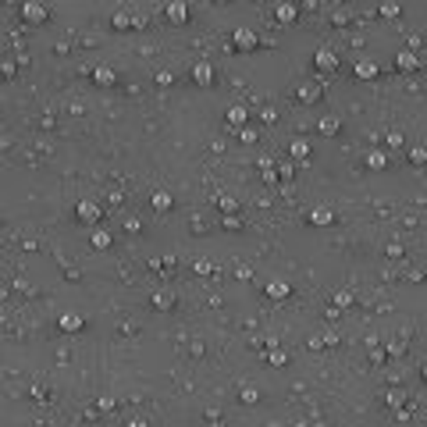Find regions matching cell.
I'll use <instances>...</instances> for the list:
<instances>
[{
  "label": "cell",
  "mask_w": 427,
  "mask_h": 427,
  "mask_svg": "<svg viewBox=\"0 0 427 427\" xmlns=\"http://www.w3.org/2000/svg\"><path fill=\"white\" fill-rule=\"evenodd\" d=\"M22 18L32 22V25H43V22H47V7L36 4V0H25V4H22Z\"/></svg>",
  "instance_id": "1"
},
{
  "label": "cell",
  "mask_w": 427,
  "mask_h": 427,
  "mask_svg": "<svg viewBox=\"0 0 427 427\" xmlns=\"http://www.w3.org/2000/svg\"><path fill=\"white\" fill-rule=\"evenodd\" d=\"M231 39H235V50H257V32L246 29V25H239Z\"/></svg>",
  "instance_id": "2"
},
{
  "label": "cell",
  "mask_w": 427,
  "mask_h": 427,
  "mask_svg": "<svg viewBox=\"0 0 427 427\" xmlns=\"http://www.w3.org/2000/svg\"><path fill=\"white\" fill-rule=\"evenodd\" d=\"M75 217H78L82 224H96V221H100V207H96L93 200H82V203L75 207Z\"/></svg>",
  "instance_id": "3"
},
{
  "label": "cell",
  "mask_w": 427,
  "mask_h": 427,
  "mask_svg": "<svg viewBox=\"0 0 427 427\" xmlns=\"http://www.w3.org/2000/svg\"><path fill=\"white\" fill-rule=\"evenodd\" d=\"M313 68H317V71H335V68H338L335 50H328V47H324V50H317V54H313Z\"/></svg>",
  "instance_id": "4"
},
{
  "label": "cell",
  "mask_w": 427,
  "mask_h": 427,
  "mask_svg": "<svg viewBox=\"0 0 427 427\" xmlns=\"http://www.w3.org/2000/svg\"><path fill=\"white\" fill-rule=\"evenodd\" d=\"M57 328H61V331H82V328H86V321H82V313H75V310H68V313H61V317H57Z\"/></svg>",
  "instance_id": "5"
},
{
  "label": "cell",
  "mask_w": 427,
  "mask_h": 427,
  "mask_svg": "<svg viewBox=\"0 0 427 427\" xmlns=\"http://www.w3.org/2000/svg\"><path fill=\"white\" fill-rule=\"evenodd\" d=\"M167 22H175V25H185V22H189L185 0H171V4H167Z\"/></svg>",
  "instance_id": "6"
},
{
  "label": "cell",
  "mask_w": 427,
  "mask_h": 427,
  "mask_svg": "<svg viewBox=\"0 0 427 427\" xmlns=\"http://www.w3.org/2000/svg\"><path fill=\"white\" fill-rule=\"evenodd\" d=\"M193 82H196V86H203V89H207V86H214V68L207 65V61L193 65Z\"/></svg>",
  "instance_id": "7"
},
{
  "label": "cell",
  "mask_w": 427,
  "mask_h": 427,
  "mask_svg": "<svg viewBox=\"0 0 427 427\" xmlns=\"http://www.w3.org/2000/svg\"><path fill=\"white\" fill-rule=\"evenodd\" d=\"M246 118H249V111H246L242 103L228 107V114H224V121H228V125H235V129H242V125H246Z\"/></svg>",
  "instance_id": "8"
},
{
  "label": "cell",
  "mask_w": 427,
  "mask_h": 427,
  "mask_svg": "<svg viewBox=\"0 0 427 427\" xmlns=\"http://www.w3.org/2000/svg\"><path fill=\"white\" fill-rule=\"evenodd\" d=\"M267 295H271V299H288V295H292V285L282 282V278H274V282H267Z\"/></svg>",
  "instance_id": "9"
},
{
  "label": "cell",
  "mask_w": 427,
  "mask_h": 427,
  "mask_svg": "<svg viewBox=\"0 0 427 427\" xmlns=\"http://www.w3.org/2000/svg\"><path fill=\"white\" fill-rule=\"evenodd\" d=\"M395 68L417 71V54H413V50H399V54H395Z\"/></svg>",
  "instance_id": "10"
},
{
  "label": "cell",
  "mask_w": 427,
  "mask_h": 427,
  "mask_svg": "<svg viewBox=\"0 0 427 427\" xmlns=\"http://www.w3.org/2000/svg\"><path fill=\"white\" fill-rule=\"evenodd\" d=\"M93 82H96V86H103V89H111V86H114V71L107 68V65H100V68L93 71Z\"/></svg>",
  "instance_id": "11"
},
{
  "label": "cell",
  "mask_w": 427,
  "mask_h": 427,
  "mask_svg": "<svg viewBox=\"0 0 427 427\" xmlns=\"http://www.w3.org/2000/svg\"><path fill=\"white\" fill-rule=\"evenodd\" d=\"M274 18L285 22V25H292V22L299 18V14H295V4H278V7H274Z\"/></svg>",
  "instance_id": "12"
},
{
  "label": "cell",
  "mask_w": 427,
  "mask_h": 427,
  "mask_svg": "<svg viewBox=\"0 0 427 427\" xmlns=\"http://www.w3.org/2000/svg\"><path fill=\"white\" fill-rule=\"evenodd\" d=\"M317 129H321V136H338V129H342V125H338V118H335V114H328V118H321V125H317Z\"/></svg>",
  "instance_id": "13"
},
{
  "label": "cell",
  "mask_w": 427,
  "mask_h": 427,
  "mask_svg": "<svg viewBox=\"0 0 427 427\" xmlns=\"http://www.w3.org/2000/svg\"><path fill=\"white\" fill-rule=\"evenodd\" d=\"M331 221H335V214L328 210V207H317V210L310 214V224H321V228H324V224H331Z\"/></svg>",
  "instance_id": "14"
},
{
  "label": "cell",
  "mask_w": 427,
  "mask_h": 427,
  "mask_svg": "<svg viewBox=\"0 0 427 427\" xmlns=\"http://www.w3.org/2000/svg\"><path fill=\"white\" fill-rule=\"evenodd\" d=\"M356 78H377V61H359L356 65Z\"/></svg>",
  "instance_id": "15"
},
{
  "label": "cell",
  "mask_w": 427,
  "mask_h": 427,
  "mask_svg": "<svg viewBox=\"0 0 427 427\" xmlns=\"http://www.w3.org/2000/svg\"><path fill=\"white\" fill-rule=\"evenodd\" d=\"M385 164H388V157H385L381 150H370V153H367V167H374V171H385Z\"/></svg>",
  "instance_id": "16"
},
{
  "label": "cell",
  "mask_w": 427,
  "mask_h": 427,
  "mask_svg": "<svg viewBox=\"0 0 427 427\" xmlns=\"http://www.w3.org/2000/svg\"><path fill=\"white\" fill-rule=\"evenodd\" d=\"M288 153H292L295 160H306V157H310V146H306V139H292V146H288Z\"/></svg>",
  "instance_id": "17"
},
{
  "label": "cell",
  "mask_w": 427,
  "mask_h": 427,
  "mask_svg": "<svg viewBox=\"0 0 427 427\" xmlns=\"http://www.w3.org/2000/svg\"><path fill=\"white\" fill-rule=\"evenodd\" d=\"M299 100H303V103H317V100H321V89H317V86H299Z\"/></svg>",
  "instance_id": "18"
},
{
  "label": "cell",
  "mask_w": 427,
  "mask_h": 427,
  "mask_svg": "<svg viewBox=\"0 0 427 427\" xmlns=\"http://www.w3.org/2000/svg\"><path fill=\"white\" fill-rule=\"evenodd\" d=\"M399 14H402V7L395 0H381V18H399Z\"/></svg>",
  "instance_id": "19"
},
{
  "label": "cell",
  "mask_w": 427,
  "mask_h": 427,
  "mask_svg": "<svg viewBox=\"0 0 427 427\" xmlns=\"http://www.w3.org/2000/svg\"><path fill=\"white\" fill-rule=\"evenodd\" d=\"M153 207L157 210H171V193H153Z\"/></svg>",
  "instance_id": "20"
},
{
  "label": "cell",
  "mask_w": 427,
  "mask_h": 427,
  "mask_svg": "<svg viewBox=\"0 0 427 427\" xmlns=\"http://www.w3.org/2000/svg\"><path fill=\"white\" fill-rule=\"evenodd\" d=\"M132 25H136V18H129V14H114V29L125 32V29H132Z\"/></svg>",
  "instance_id": "21"
},
{
  "label": "cell",
  "mask_w": 427,
  "mask_h": 427,
  "mask_svg": "<svg viewBox=\"0 0 427 427\" xmlns=\"http://www.w3.org/2000/svg\"><path fill=\"white\" fill-rule=\"evenodd\" d=\"M93 246H96V249H107V246H111V235H107V231H96V235H93Z\"/></svg>",
  "instance_id": "22"
},
{
  "label": "cell",
  "mask_w": 427,
  "mask_h": 427,
  "mask_svg": "<svg viewBox=\"0 0 427 427\" xmlns=\"http://www.w3.org/2000/svg\"><path fill=\"white\" fill-rule=\"evenodd\" d=\"M221 210H224V214H235V210H239V203H235L231 196H224V200H221Z\"/></svg>",
  "instance_id": "23"
},
{
  "label": "cell",
  "mask_w": 427,
  "mask_h": 427,
  "mask_svg": "<svg viewBox=\"0 0 427 427\" xmlns=\"http://www.w3.org/2000/svg\"><path fill=\"white\" fill-rule=\"evenodd\" d=\"M260 118H264L267 125H274V121H278V111H274V107H264V114H260Z\"/></svg>",
  "instance_id": "24"
},
{
  "label": "cell",
  "mask_w": 427,
  "mask_h": 427,
  "mask_svg": "<svg viewBox=\"0 0 427 427\" xmlns=\"http://www.w3.org/2000/svg\"><path fill=\"white\" fill-rule=\"evenodd\" d=\"M410 160H413V164H424V160H427V150H420V146H417V150L410 153Z\"/></svg>",
  "instance_id": "25"
},
{
  "label": "cell",
  "mask_w": 427,
  "mask_h": 427,
  "mask_svg": "<svg viewBox=\"0 0 427 427\" xmlns=\"http://www.w3.org/2000/svg\"><path fill=\"white\" fill-rule=\"evenodd\" d=\"M239 139H242V142H257V132H253V129H242Z\"/></svg>",
  "instance_id": "26"
},
{
  "label": "cell",
  "mask_w": 427,
  "mask_h": 427,
  "mask_svg": "<svg viewBox=\"0 0 427 427\" xmlns=\"http://www.w3.org/2000/svg\"><path fill=\"white\" fill-rule=\"evenodd\" d=\"M224 228H242V221H239V217H231V214H224Z\"/></svg>",
  "instance_id": "27"
},
{
  "label": "cell",
  "mask_w": 427,
  "mask_h": 427,
  "mask_svg": "<svg viewBox=\"0 0 427 427\" xmlns=\"http://www.w3.org/2000/svg\"><path fill=\"white\" fill-rule=\"evenodd\" d=\"M335 303H338V306H349V303H353V295H349V292H338V295H335Z\"/></svg>",
  "instance_id": "28"
},
{
  "label": "cell",
  "mask_w": 427,
  "mask_h": 427,
  "mask_svg": "<svg viewBox=\"0 0 427 427\" xmlns=\"http://www.w3.org/2000/svg\"><path fill=\"white\" fill-rule=\"evenodd\" d=\"M388 146H402V132H388Z\"/></svg>",
  "instance_id": "29"
},
{
  "label": "cell",
  "mask_w": 427,
  "mask_h": 427,
  "mask_svg": "<svg viewBox=\"0 0 427 427\" xmlns=\"http://www.w3.org/2000/svg\"><path fill=\"white\" fill-rule=\"evenodd\" d=\"M242 402H257V392L253 388H242Z\"/></svg>",
  "instance_id": "30"
},
{
  "label": "cell",
  "mask_w": 427,
  "mask_h": 427,
  "mask_svg": "<svg viewBox=\"0 0 427 427\" xmlns=\"http://www.w3.org/2000/svg\"><path fill=\"white\" fill-rule=\"evenodd\" d=\"M0 75H14V61H4V65H0Z\"/></svg>",
  "instance_id": "31"
},
{
  "label": "cell",
  "mask_w": 427,
  "mask_h": 427,
  "mask_svg": "<svg viewBox=\"0 0 427 427\" xmlns=\"http://www.w3.org/2000/svg\"><path fill=\"white\" fill-rule=\"evenodd\" d=\"M285 359H288V356H285V353H271V363H274V367H282Z\"/></svg>",
  "instance_id": "32"
},
{
  "label": "cell",
  "mask_w": 427,
  "mask_h": 427,
  "mask_svg": "<svg viewBox=\"0 0 427 427\" xmlns=\"http://www.w3.org/2000/svg\"><path fill=\"white\" fill-rule=\"evenodd\" d=\"M267 427H285V424H278V420H274V424H267Z\"/></svg>",
  "instance_id": "33"
},
{
  "label": "cell",
  "mask_w": 427,
  "mask_h": 427,
  "mask_svg": "<svg viewBox=\"0 0 427 427\" xmlns=\"http://www.w3.org/2000/svg\"><path fill=\"white\" fill-rule=\"evenodd\" d=\"M313 427H328V424H321V420H317V424H313Z\"/></svg>",
  "instance_id": "34"
},
{
  "label": "cell",
  "mask_w": 427,
  "mask_h": 427,
  "mask_svg": "<svg viewBox=\"0 0 427 427\" xmlns=\"http://www.w3.org/2000/svg\"><path fill=\"white\" fill-rule=\"evenodd\" d=\"M424 377H427V363H424Z\"/></svg>",
  "instance_id": "35"
}]
</instances>
